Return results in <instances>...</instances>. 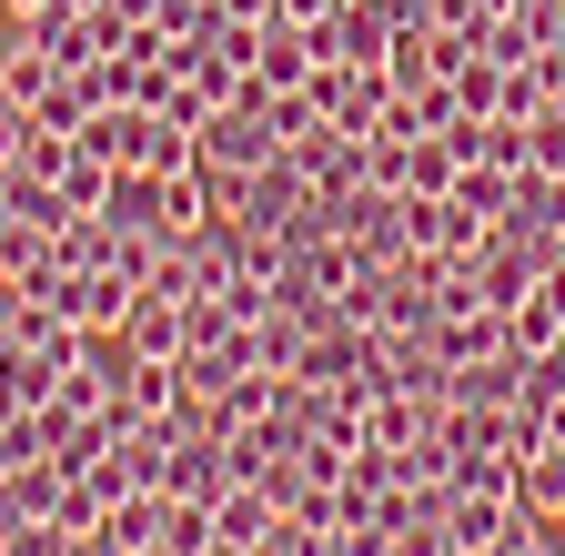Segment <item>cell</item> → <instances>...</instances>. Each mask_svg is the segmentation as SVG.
Returning <instances> with one entry per match:
<instances>
[{"instance_id":"obj_2","label":"cell","mask_w":565,"mask_h":556,"mask_svg":"<svg viewBox=\"0 0 565 556\" xmlns=\"http://www.w3.org/2000/svg\"><path fill=\"white\" fill-rule=\"evenodd\" d=\"M313 51H323V61H353V72H384L394 11H384V0H333V11L313 21Z\"/></svg>"},{"instance_id":"obj_4","label":"cell","mask_w":565,"mask_h":556,"mask_svg":"<svg viewBox=\"0 0 565 556\" xmlns=\"http://www.w3.org/2000/svg\"><path fill=\"white\" fill-rule=\"evenodd\" d=\"M313 202V172L294 162V153H273L263 172H243V233H282Z\"/></svg>"},{"instance_id":"obj_3","label":"cell","mask_w":565,"mask_h":556,"mask_svg":"<svg viewBox=\"0 0 565 556\" xmlns=\"http://www.w3.org/2000/svg\"><path fill=\"white\" fill-rule=\"evenodd\" d=\"M273 153H294V143H282V132H273V112H263V102H223V112L202 122V162H233V172H263Z\"/></svg>"},{"instance_id":"obj_22","label":"cell","mask_w":565,"mask_h":556,"mask_svg":"<svg viewBox=\"0 0 565 556\" xmlns=\"http://www.w3.org/2000/svg\"><path fill=\"white\" fill-rule=\"evenodd\" d=\"M0 51H11V31H0Z\"/></svg>"},{"instance_id":"obj_14","label":"cell","mask_w":565,"mask_h":556,"mask_svg":"<svg viewBox=\"0 0 565 556\" xmlns=\"http://www.w3.org/2000/svg\"><path fill=\"white\" fill-rule=\"evenodd\" d=\"M455 202H475L484 223H505V202H515V162H465V172H455Z\"/></svg>"},{"instance_id":"obj_7","label":"cell","mask_w":565,"mask_h":556,"mask_svg":"<svg viewBox=\"0 0 565 556\" xmlns=\"http://www.w3.org/2000/svg\"><path fill=\"white\" fill-rule=\"evenodd\" d=\"M182 344H192V324H182L172 294H141V304L121 314V355H162V365H182Z\"/></svg>"},{"instance_id":"obj_10","label":"cell","mask_w":565,"mask_h":556,"mask_svg":"<svg viewBox=\"0 0 565 556\" xmlns=\"http://www.w3.org/2000/svg\"><path fill=\"white\" fill-rule=\"evenodd\" d=\"M445 405H525V355H484L445 375Z\"/></svg>"},{"instance_id":"obj_20","label":"cell","mask_w":565,"mask_h":556,"mask_svg":"<svg viewBox=\"0 0 565 556\" xmlns=\"http://www.w3.org/2000/svg\"><path fill=\"white\" fill-rule=\"evenodd\" d=\"M545 426H555V445H565V395H555V405H545Z\"/></svg>"},{"instance_id":"obj_5","label":"cell","mask_w":565,"mask_h":556,"mask_svg":"<svg viewBox=\"0 0 565 556\" xmlns=\"http://www.w3.org/2000/svg\"><path fill=\"white\" fill-rule=\"evenodd\" d=\"M233 455H223V436H182L172 445V465H162V496H182V506H223L233 496Z\"/></svg>"},{"instance_id":"obj_11","label":"cell","mask_w":565,"mask_h":556,"mask_svg":"<svg viewBox=\"0 0 565 556\" xmlns=\"http://www.w3.org/2000/svg\"><path fill=\"white\" fill-rule=\"evenodd\" d=\"M162 526H172V496H162V485H131V496H111V516H102L111 546H162Z\"/></svg>"},{"instance_id":"obj_9","label":"cell","mask_w":565,"mask_h":556,"mask_svg":"<svg viewBox=\"0 0 565 556\" xmlns=\"http://www.w3.org/2000/svg\"><path fill=\"white\" fill-rule=\"evenodd\" d=\"M445 526H455V546H505V526H515V496H475V485H445Z\"/></svg>"},{"instance_id":"obj_21","label":"cell","mask_w":565,"mask_h":556,"mask_svg":"<svg viewBox=\"0 0 565 556\" xmlns=\"http://www.w3.org/2000/svg\"><path fill=\"white\" fill-rule=\"evenodd\" d=\"M11 11H21V21H31V11H41V0H11Z\"/></svg>"},{"instance_id":"obj_23","label":"cell","mask_w":565,"mask_h":556,"mask_svg":"<svg viewBox=\"0 0 565 556\" xmlns=\"http://www.w3.org/2000/svg\"><path fill=\"white\" fill-rule=\"evenodd\" d=\"M555 344H565V334H555Z\"/></svg>"},{"instance_id":"obj_12","label":"cell","mask_w":565,"mask_h":556,"mask_svg":"<svg viewBox=\"0 0 565 556\" xmlns=\"http://www.w3.org/2000/svg\"><path fill=\"white\" fill-rule=\"evenodd\" d=\"M515 496H525V506H535L545 526L565 516V445H535V455L515 465Z\"/></svg>"},{"instance_id":"obj_18","label":"cell","mask_w":565,"mask_h":556,"mask_svg":"<svg viewBox=\"0 0 565 556\" xmlns=\"http://www.w3.org/2000/svg\"><path fill=\"white\" fill-rule=\"evenodd\" d=\"M162 546L202 556V546H212V506H182V496H172V526H162Z\"/></svg>"},{"instance_id":"obj_1","label":"cell","mask_w":565,"mask_h":556,"mask_svg":"<svg viewBox=\"0 0 565 556\" xmlns=\"http://www.w3.org/2000/svg\"><path fill=\"white\" fill-rule=\"evenodd\" d=\"M303 92H313V112H323L333 132H384V112L404 102L384 72H353V61H323V72H313Z\"/></svg>"},{"instance_id":"obj_6","label":"cell","mask_w":565,"mask_h":556,"mask_svg":"<svg viewBox=\"0 0 565 556\" xmlns=\"http://www.w3.org/2000/svg\"><path fill=\"white\" fill-rule=\"evenodd\" d=\"M294 162L313 172V192H353V182H364V132H333V122H313L303 143H294Z\"/></svg>"},{"instance_id":"obj_15","label":"cell","mask_w":565,"mask_h":556,"mask_svg":"<svg viewBox=\"0 0 565 556\" xmlns=\"http://www.w3.org/2000/svg\"><path fill=\"white\" fill-rule=\"evenodd\" d=\"M273 516H282V506H273V485H233V496L212 506V526H223V536H243V546H253Z\"/></svg>"},{"instance_id":"obj_17","label":"cell","mask_w":565,"mask_h":556,"mask_svg":"<svg viewBox=\"0 0 565 556\" xmlns=\"http://www.w3.org/2000/svg\"><path fill=\"white\" fill-rule=\"evenodd\" d=\"M71 546H82V536H71L61 516H31V526H11V536H0V556H71Z\"/></svg>"},{"instance_id":"obj_16","label":"cell","mask_w":565,"mask_h":556,"mask_svg":"<svg viewBox=\"0 0 565 556\" xmlns=\"http://www.w3.org/2000/svg\"><path fill=\"white\" fill-rule=\"evenodd\" d=\"M525 172H565V112H555V102L525 122Z\"/></svg>"},{"instance_id":"obj_19","label":"cell","mask_w":565,"mask_h":556,"mask_svg":"<svg viewBox=\"0 0 565 556\" xmlns=\"http://www.w3.org/2000/svg\"><path fill=\"white\" fill-rule=\"evenodd\" d=\"M323 11H333V0H273V21H294V31H313Z\"/></svg>"},{"instance_id":"obj_13","label":"cell","mask_w":565,"mask_h":556,"mask_svg":"<svg viewBox=\"0 0 565 556\" xmlns=\"http://www.w3.org/2000/svg\"><path fill=\"white\" fill-rule=\"evenodd\" d=\"M455 153H445V132H414V143H404V192H455Z\"/></svg>"},{"instance_id":"obj_8","label":"cell","mask_w":565,"mask_h":556,"mask_svg":"<svg viewBox=\"0 0 565 556\" xmlns=\"http://www.w3.org/2000/svg\"><path fill=\"white\" fill-rule=\"evenodd\" d=\"M51 61H61V72H71V61H102V31H92V11H82V0H41V11L21 21Z\"/></svg>"}]
</instances>
